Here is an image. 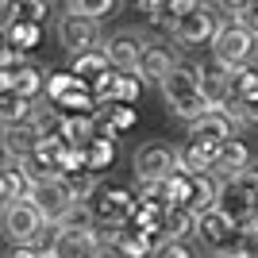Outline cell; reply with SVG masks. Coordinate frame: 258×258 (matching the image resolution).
<instances>
[{"label":"cell","instance_id":"12","mask_svg":"<svg viewBox=\"0 0 258 258\" xmlns=\"http://www.w3.org/2000/svg\"><path fill=\"white\" fill-rule=\"evenodd\" d=\"M143 46L147 43H139L135 35L119 31V35H112V39L104 43V54H108V62H112V70H119V74H139Z\"/></svg>","mask_w":258,"mask_h":258},{"label":"cell","instance_id":"11","mask_svg":"<svg viewBox=\"0 0 258 258\" xmlns=\"http://www.w3.org/2000/svg\"><path fill=\"white\" fill-rule=\"evenodd\" d=\"M231 135H235V119L227 116L224 108H212L205 116L189 119V139L201 143V147H224Z\"/></svg>","mask_w":258,"mask_h":258},{"label":"cell","instance_id":"1","mask_svg":"<svg viewBox=\"0 0 258 258\" xmlns=\"http://www.w3.org/2000/svg\"><path fill=\"white\" fill-rule=\"evenodd\" d=\"M162 97H166L170 112L181 116V119H197V116H205V112H212L205 89H201V70L185 66V62H173V70L162 77Z\"/></svg>","mask_w":258,"mask_h":258},{"label":"cell","instance_id":"15","mask_svg":"<svg viewBox=\"0 0 258 258\" xmlns=\"http://www.w3.org/2000/svg\"><path fill=\"white\" fill-rule=\"evenodd\" d=\"M31 193V181L20 166V154H8L4 151V173H0V201L4 205H16V201H27Z\"/></svg>","mask_w":258,"mask_h":258},{"label":"cell","instance_id":"30","mask_svg":"<svg viewBox=\"0 0 258 258\" xmlns=\"http://www.w3.org/2000/svg\"><path fill=\"white\" fill-rule=\"evenodd\" d=\"M112 8H116V0H66V12H77V16H93V20L108 16Z\"/></svg>","mask_w":258,"mask_h":258},{"label":"cell","instance_id":"39","mask_svg":"<svg viewBox=\"0 0 258 258\" xmlns=\"http://www.w3.org/2000/svg\"><path fill=\"white\" fill-rule=\"evenodd\" d=\"M100 258H112V254H100Z\"/></svg>","mask_w":258,"mask_h":258},{"label":"cell","instance_id":"14","mask_svg":"<svg viewBox=\"0 0 258 258\" xmlns=\"http://www.w3.org/2000/svg\"><path fill=\"white\" fill-rule=\"evenodd\" d=\"M46 97L54 100L58 108H85L89 97H85V85H81V77L70 70V74H54L46 81Z\"/></svg>","mask_w":258,"mask_h":258},{"label":"cell","instance_id":"13","mask_svg":"<svg viewBox=\"0 0 258 258\" xmlns=\"http://www.w3.org/2000/svg\"><path fill=\"white\" fill-rule=\"evenodd\" d=\"M43 127L27 119V123H4V151L8 154H20V158H31L39 151V143H43Z\"/></svg>","mask_w":258,"mask_h":258},{"label":"cell","instance_id":"32","mask_svg":"<svg viewBox=\"0 0 258 258\" xmlns=\"http://www.w3.org/2000/svg\"><path fill=\"white\" fill-rule=\"evenodd\" d=\"M108 139H112V135H108ZM108 139H100V135H97V139L89 143V158H85L89 170H100V166L112 162V154H116V151H112V143H108Z\"/></svg>","mask_w":258,"mask_h":258},{"label":"cell","instance_id":"2","mask_svg":"<svg viewBox=\"0 0 258 258\" xmlns=\"http://www.w3.org/2000/svg\"><path fill=\"white\" fill-rule=\"evenodd\" d=\"M27 197L39 205V212L46 216V224H58V220L74 208V201H77V193H74V185H70V177H66V173H46V177H35Z\"/></svg>","mask_w":258,"mask_h":258},{"label":"cell","instance_id":"5","mask_svg":"<svg viewBox=\"0 0 258 258\" xmlns=\"http://www.w3.org/2000/svg\"><path fill=\"white\" fill-rule=\"evenodd\" d=\"M46 227V216L39 212L31 197L27 201H16V205H4V239L8 243H35Z\"/></svg>","mask_w":258,"mask_h":258},{"label":"cell","instance_id":"10","mask_svg":"<svg viewBox=\"0 0 258 258\" xmlns=\"http://www.w3.org/2000/svg\"><path fill=\"white\" fill-rule=\"evenodd\" d=\"M46 254H54V258H100L104 254V243H100L97 231H62L58 227L54 243L46 247Z\"/></svg>","mask_w":258,"mask_h":258},{"label":"cell","instance_id":"17","mask_svg":"<svg viewBox=\"0 0 258 258\" xmlns=\"http://www.w3.org/2000/svg\"><path fill=\"white\" fill-rule=\"evenodd\" d=\"M201 89H205V97H208L212 108H224L227 97H231V70L212 58L208 66H201Z\"/></svg>","mask_w":258,"mask_h":258},{"label":"cell","instance_id":"36","mask_svg":"<svg viewBox=\"0 0 258 258\" xmlns=\"http://www.w3.org/2000/svg\"><path fill=\"white\" fill-rule=\"evenodd\" d=\"M4 258H46V250H35V243H12Z\"/></svg>","mask_w":258,"mask_h":258},{"label":"cell","instance_id":"20","mask_svg":"<svg viewBox=\"0 0 258 258\" xmlns=\"http://www.w3.org/2000/svg\"><path fill=\"white\" fill-rule=\"evenodd\" d=\"M93 208H97V220H100V224L108 220V227H123V220H127V212L135 205H131V197L123 193V189H112V193H100V201Z\"/></svg>","mask_w":258,"mask_h":258},{"label":"cell","instance_id":"22","mask_svg":"<svg viewBox=\"0 0 258 258\" xmlns=\"http://www.w3.org/2000/svg\"><path fill=\"white\" fill-rule=\"evenodd\" d=\"M173 70V62H170V54L162 50V46H154V43H147L143 46V66H139V81H154V85H162V77Z\"/></svg>","mask_w":258,"mask_h":258},{"label":"cell","instance_id":"16","mask_svg":"<svg viewBox=\"0 0 258 258\" xmlns=\"http://www.w3.org/2000/svg\"><path fill=\"white\" fill-rule=\"evenodd\" d=\"M135 97H139V81L131 74H119L116 70V74H104L97 81V100L104 108L108 104H127V100H135Z\"/></svg>","mask_w":258,"mask_h":258},{"label":"cell","instance_id":"28","mask_svg":"<svg viewBox=\"0 0 258 258\" xmlns=\"http://www.w3.org/2000/svg\"><path fill=\"white\" fill-rule=\"evenodd\" d=\"M27 119H31V97L4 89V123H27Z\"/></svg>","mask_w":258,"mask_h":258},{"label":"cell","instance_id":"19","mask_svg":"<svg viewBox=\"0 0 258 258\" xmlns=\"http://www.w3.org/2000/svg\"><path fill=\"white\" fill-rule=\"evenodd\" d=\"M4 89H12V93H20V97H39L46 89L43 81V70L39 66H16V70H4Z\"/></svg>","mask_w":258,"mask_h":258},{"label":"cell","instance_id":"25","mask_svg":"<svg viewBox=\"0 0 258 258\" xmlns=\"http://www.w3.org/2000/svg\"><path fill=\"white\" fill-rule=\"evenodd\" d=\"M62 139L70 147H89V143L97 139V123L89 116H66L62 119Z\"/></svg>","mask_w":258,"mask_h":258},{"label":"cell","instance_id":"3","mask_svg":"<svg viewBox=\"0 0 258 258\" xmlns=\"http://www.w3.org/2000/svg\"><path fill=\"white\" fill-rule=\"evenodd\" d=\"M254 43H258V35L250 31L243 20L224 23V27L216 31V39H212V58H216V62H224L227 70L247 66V62H250V54H254Z\"/></svg>","mask_w":258,"mask_h":258},{"label":"cell","instance_id":"38","mask_svg":"<svg viewBox=\"0 0 258 258\" xmlns=\"http://www.w3.org/2000/svg\"><path fill=\"white\" fill-rule=\"evenodd\" d=\"M216 258H243V254H239V250H231V254H216Z\"/></svg>","mask_w":258,"mask_h":258},{"label":"cell","instance_id":"23","mask_svg":"<svg viewBox=\"0 0 258 258\" xmlns=\"http://www.w3.org/2000/svg\"><path fill=\"white\" fill-rule=\"evenodd\" d=\"M97 224H100V220H97V208L89 205V201H74V208L58 220L62 231H97Z\"/></svg>","mask_w":258,"mask_h":258},{"label":"cell","instance_id":"24","mask_svg":"<svg viewBox=\"0 0 258 258\" xmlns=\"http://www.w3.org/2000/svg\"><path fill=\"white\" fill-rule=\"evenodd\" d=\"M108 54H104V46H100V50H89V54H77L74 58V74L81 77V81H93V85H97L100 77L108 74Z\"/></svg>","mask_w":258,"mask_h":258},{"label":"cell","instance_id":"6","mask_svg":"<svg viewBox=\"0 0 258 258\" xmlns=\"http://www.w3.org/2000/svg\"><path fill=\"white\" fill-rule=\"evenodd\" d=\"M58 43L66 46V54H89V50H100V23L93 16H77V12H66L58 20Z\"/></svg>","mask_w":258,"mask_h":258},{"label":"cell","instance_id":"35","mask_svg":"<svg viewBox=\"0 0 258 258\" xmlns=\"http://www.w3.org/2000/svg\"><path fill=\"white\" fill-rule=\"evenodd\" d=\"M154 258H193V250L185 247V239H170V243H162L154 250Z\"/></svg>","mask_w":258,"mask_h":258},{"label":"cell","instance_id":"37","mask_svg":"<svg viewBox=\"0 0 258 258\" xmlns=\"http://www.w3.org/2000/svg\"><path fill=\"white\" fill-rule=\"evenodd\" d=\"M216 4H220L224 12H231V16H243V12H247L254 0H216Z\"/></svg>","mask_w":258,"mask_h":258},{"label":"cell","instance_id":"7","mask_svg":"<svg viewBox=\"0 0 258 258\" xmlns=\"http://www.w3.org/2000/svg\"><path fill=\"white\" fill-rule=\"evenodd\" d=\"M220 27H224V23L216 20V12L201 4V8L177 16V20L170 23V35H173V43H181V46H205V43L216 39Z\"/></svg>","mask_w":258,"mask_h":258},{"label":"cell","instance_id":"33","mask_svg":"<svg viewBox=\"0 0 258 258\" xmlns=\"http://www.w3.org/2000/svg\"><path fill=\"white\" fill-rule=\"evenodd\" d=\"M239 254L243 258H258V224L243 227V235H239Z\"/></svg>","mask_w":258,"mask_h":258},{"label":"cell","instance_id":"27","mask_svg":"<svg viewBox=\"0 0 258 258\" xmlns=\"http://www.w3.org/2000/svg\"><path fill=\"white\" fill-rule=\"evenodd\" d=\"M39 27H43V23L16 20V23H8V27H4V39H8V43H16L20 50H27V46H35V43H39Z\"/></svg>","mask_w":258,"mask_h":258},{"label":"cell","instance_id":"29","mask_svg":"<svg viewBox=\"0 0 258 258\" xmlns=\"http://www.w3.org/2000/svg\"><path fill=\"white\" fill-rule=\"evenodd\" d=\"M16 20H27V23H43L46 20V0H16L12 8V23ZM8 27V23H4Z\"/></svg>","mask_w":258,"mask_h":258},{"label":"cell","instance_id":"9","mask_svg":"<svg viewBox=\"0 0 258 258\" xmlns=\"http://www.w3.org/2000/svg\"><path fill=\"white\" fill-rule=\"evenodd\" d=\"M177 170V151L166 143H147L135 154V177L139 181H166Z\"/></svg>","mask_w":258,"mask_h":258},{"label":"cell","instance_id":"18","mask_svg":"<svg viewBox=\"0 0 258 258\" xmlns=\"http://www.w3.org/2000/svg\"><path fill=\"white\" fill-rule=\"evenodd\" d=\"M162 243H170V239H189L197 235V212L189 205H166V212H162Z\"/></svg>","mask_w":258,"mask_h":258},{"label":"cell","instance_id":"21","mask_svg":"<svg viewBox=\"0 0 258 258\" xmlns=\"http://www.w3.org/2000/svg\"><path fill=\"white\" fill-rule=\"evenodd\" d=\"M243 166H250V154L235 135H231L224 147H216V173H220V177H235Z\"/></svg>","mask_w":258,"mask_h":258},{"label":"cell","instance_id":"34","mask_svg":"<svg viewBox=\"0 0 258 258\" xmlns=\"http://www.w3.org/2000/svg\"><path fill=\"white\" fill-rule=\"evenodd\" d=\"M235 181H239V189H247V193L258 201V166H254V162H250V166H243V170L235 173Z\"/></svg>","mask_w":258,"mask_h":258},{"label":"cell","instance_id":"8","mask_svg":"<svg viewBox=\"0 0 258 258\" xmlns=\"http://www.w3.org/2000/svg\"><path fill=\"white\" fill-rule=\"evenodd\" d=\"M216 208H220V212H227L239 227L258 224V201L247 193V189H239L235 177H224V181H220V193H216Z\"/></svg>","mask_w":258,"mask_h":258},{"label":"cell","instance_id":"26","mask_svg":"<svg viewBox=\"0 0 258 258\" xmlns=\"http://www.w3.org/2000/svg\"><path fill=\"white\" fill-rule=\"evenodd\" d=\"M224 112L235 123H258V89H250L247 97H235V100H227Z\"/></svg>","mask_w":258,"mask_h":258},{"label":"cell","instance_id":"4","mask_svg":"<svg viewBox=\"0 0 258 258\" xmlns=\"http://www.w3.org/2000/svg\"><path fill=\"white\" fill-rule=\"evenodd\" d=\"M239 235H243V227L227 212H220V208H208V212L197 216V239H201L212 254H231V250H239Z\"/></svg>","mask_w":258,"mask_h":258},{"label":"cell","instance_id":"31","mask_svg":"<svg viewBox=\"0 0 258 258\" xmlns=\"http://www.w3.org/2000/svg\"><path fill=\"white\" fill-rule=\"evenodd\" d=\"M70 177V185H74V193H77V201H89V197L97 193V170H77V173H66Z\"/></svg>","mask_w":258,"mask_h":258}]
</instances>
